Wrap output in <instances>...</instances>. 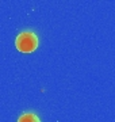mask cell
<instances>
[{
    "label": "cell",
    "instance_id": "cell-1",
    "mask_svg": "<svg viewBox=\"0 0 115 122\" xmlns=\"http://www.w3.org/2000/svg\"><path fill=\"white\" fill-rule=\"evenodd\" d=\"M16 49L22 53H31L38 46V37L33 31H22L15 41Z\"/></svg>",
    "mask_w": 115,
    "mask_h": 122
},
{
    "label": "cell",
    "instance_id": "cell-2",
    "mask_svg": "<svg viewBox=\"0 0 115 122\" xmlns=\"http://www.w3.org/2000/svg\"><path fill=\"white\" fill-rule=\"evenodd\" d=\"M18 122H41L39 118L33 113H24L18 118Z\"/></svg>",
    "mask_w": 115,
    "mask_h": 122
}]
</instances>
